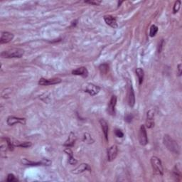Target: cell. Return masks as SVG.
Here are the masks:
<instances>
[{"mask_svg": "<svg viewBox=\"0 0 182 182\" xmlns=\"http://www.w3.org/2000/svg\"><path fill=\"white\" fill-rule=\"evenodd\" d=\"M163 142L166 149L170 151L171 152L176 154V155H179V152H180V147H179L178 143L173 140L169 135H165L164 136Z\"/></svg>", "mask_w": 182, "mask_h": 182, "instance_id": "cell-1", "label": "cell"}, {"mask_svg": "<svg viewBox=\"0 0 182 182\" xmlns=\"http://www.w3.org/2000/svg\"><path fill=\"white\" fill-rule=\"evenodd\" d=\"M24 54V50L22 49H12L3 51L1 56L4 59H14V58H21Z\"/></svg>", "mask_w": 182, "mask_h": 182, "instance_id": "cell-2", "label": "cell"}, {"mask_svg": "<svg viewBox=\"0 0 182 182\" xmlns=\"http://www.w3.org/2000/svg\"><path fill=\"white\" fill-rule=\"evenodd\" d=\"M151 164L155 174H158V175H162L164 169L160 159L156 157V156H152L151 158Z\"/></svg>", "mask_w": 182, "mask_h": 182, "instance_id": "cell-3", "label": "cell"}, {"mask_svg": "<svg viewBox=\"0 0 182 182\" xmlns=\"http://www.w3.org/2000/svg\"><path fill=\"white\" fill-rule=\"evenodd\" d=\"M22 162L26 166H49L51 164V161L47 159H44L39 161H32L26 159H23Z\"/></svg>", "mask_w": 182, "mask_h": 182, "instance_id": "cell-4", "label": "cell"}, {"mask_svg": "<svg viewBox=\"0 0 182 182\" xmlns=\"http://www.w3.org/2000/svg\"><path fill=\"white\" fill-rule=\"evenodd\" d=\"M139 141L140 144L142 146H145L148 143V138L147 134H146V130L145 125H141L140 131H139Z\"/></svg>", "mask_w": 182, "mask_h": 182, "instance_id": "cell-5", "label": "cell"}, {"mask_svg": "<svg viewBox=\"0 0 182 182\" xmlns=\"http://www.w3.org/2000/svg\"><path fill=\"white\" fill-rule=\"evenodd\" d=\"M61 83V79L59 78H50V79H46V78H41L39 81V85H43V86H47V85L59 84Z\"/></svg>", "mask_w": 182, "mask_h": 182, "instance_id": "cell-6", "label": "cell"}, {"mask_svg": "<svg viewBox=\"0 0 182 182\" xmlns=\"http://www.w3.org/2000/svg\"><path fill=\"white\" fill-rule=\"evenodd\" d=\"M155 126V111L150 110L147 112L146 120V127L148 129L152 128Z\"/></svg>", "mask_w": 182, "mask_h": 182, "instance_id": "cell-7", "label": "cell"}, {"mask_svg": "<svg viewBox=\"0 0 182 182\" xmlns=\"http://www.w3.org/2000/svg\"><path fill=\"white\" fill-rule=\"evenodd\" d=\"M100 88L98 85H95L93 83H88L85 87V92L90 94L91 96H95L97 94H98V93L100 92Z\"/></svg>", "mask_w": 182, "mask_h": 182, "instance_id": "cell-8", "label": "cell"}, {"mask_svg": "<svg viewBox=\"0 0 182 182\" xmlns=\"http://www.w3.org/2000/svg\"><path fill=\"white\" fill-rule=\"evenodd\" d=\"M127 100L129 105L130 107H134V105L135 104V95L132 84L129 85L127 92Z\"/></svg>", "mask_w": 182, "mask_h": 182, "instance_id": "cell-9", "label": "cell"}, {"mask_svg": "<svg viewBox=\"0 0 182 182\" xmlns=\"http://www.w3.org/2000/svg\"><path fill=\"white\" fill-rule=\"evenodd\" d=\"M7 125L9 126H12L18 123L25 125V124H26V120H25L24 118L17 117H15V116H9L7 120Z\"/></svg>", "mask_w": 182, "mask_h": 182, "instance_id": "cell-10", "label": "cell"}, {"mask_svg": "<svg viewBox=\"0 0 182 182\" xmlns=\"http://www.w3.org/2000/svg\"><path fill=\"white\" fill-rule=\"evenodd\" d=\"M117 105V97L115 95H113L109 102L108 107V112L110 115H115V107Z\"/></svg>", "mask_w": 182, "mask_h": 182, "instance_id": "cell-11", "label": "cell"}, {"mask_svg": "<svg viewBox=\"0 0 182 182\" xmlns=\"http://www.w3.org/2000/svg\"><path fill=\"white\" fill-rule=\"evenodd\" d=\"M118 149L116 145H113L108 150V160L109 161H113L117 157Z\"/></svg>", "mask_w": 182, "mask_h": 182, "instance_id": "cell-12", "label": "cell"}, {"mask_svg": "<svg viewBox=\"0 0 182 182\" xmlns=\"http://www.w3.org/2000/svg\"><path fill=\"white\" fill-rule=\"evenodd\" d=\"M14 39V34L8 31H4L2 33L1 38H0V44H7L12 41Z\"/></svg>", "mask_w": 182, "mask_h": 182, "instance_id": "cell-13", "label": "cell"}, {"mask_svg": "<svg viewBox=\"0 0 182 182\" xmlns=\"http://www.w3.org/2000/svg\"><path fill=\"white\" fill-rule=\"evenodd\" d=\"M104 20L108 26L113 28V29L117 28V20H116L115 17L111 16V15H106L104 17Z\"/></svg>", "mask_w": 182, "mask_h": 182, "instance_id": "cell-14", "label": "cell"}, {"mask_svg": "<svg viewBox=\"0 0 182 182\" xmlns=\"http://www.w3.org/2000/svg\"><path fill=\"white\" fill-rule=\"evenodd\" d=\"M90 169H91L90 167V166L88 165V164L83 163L78 166H77V167L73 169V170H72L71 173L74 174H81L83 172H84V171L87 170H90Z\"/></svg>", "mask_w": 182, "mask_h": 182, "instance_id": "cell-15", "label": "cell"}, {"mask_svg": "<svg viewBox=\"0 0 182 182\" xmlns=\"http://www.w3.org/2000/svg\"><path fill=\"white\" fill-rule=\"evenodd\" d=\"M72 74L75 75H80V76L83 78H86L88 75V71L85 67H80L73 70L72 71Z\"/></svg>", "mask_w": 182, "mask_h": 182, "instance_id": "cell-16", "label": "cell"}, {"mask_svg": "<svg viewBox=\"0 0 182 182\" xmlns=\"http://www.w3.org/2000/svg\"><path fill=\"white\" fill-rule=\"evenodd\" d=\"M100 123L101 125V128H102L103 134H104V136L105 137L106 140H108V132H109V125H108V122H106L105 120L103 119H101L100 120Z\"/></svg>", "mask_w": 182, "mask_h": 182, "instance_id": "cell-17", "label": "cell"}, {"mask_svg": "<svg viewBox=\"0 0 182 182\" xmlns=\"http://www.w3.org/2000/svg\"><path fill=\"white\" fill-rule=\"evenodd\" d=\"M75 141H76V136H75V134L73 132H70L69 136H68V140L64 143V146H67V147H71L75 145Z\"/></svg>", "mask_w": 182, "mask_h": 182, "instance_id": "cell-18", "label": "cell"}, {"mask_svg": "<svg viewBox=\"0 0 182 182\" xmlns=\"http://www.w3.org/2000/svg\"><path fill=\"white\" fill-rule=\"evenodd\" d=\"M64 151L65 153L67 154V155L69 156V159H68V163L70 164H71V165H75V164H76L78 161L75 159L74 157H73V151L72 150H70V147H67L65 148L64 150Z\"/></svg>", "mask_w": 182, "mask_h": 182, "instance_id": "cell-19", "label": "cell"}, {"mask_svg": "<svg viewBox=\"0 0 182 182\" xmlns=\"http://www.w3.org/2000/svg\"><path fill=\"white\" fill-rule=\"evenodd\" d=\"M136 74L137 75L138 77V80H139V83H140V85H141V83L143 82V80H144V76H145V72H144V70L142 68H138L136 69Z\"/></svg>", "mask_w": 182, "mask_h": 182, "instance_id": "cell-20", "label": "cell"}, {"mask_svg": "<svg viewBox=\"0 0 182 182\" xmlns=\"http://www.w3.org/2000/svg\"><path fill=\"white\" fill-rule=\"evenodd\" d=\"M99 70L102 74H106L109 70V65L108 64H101L99 67Z\"/></svg>", "mask_w": 182, "mask_h": 182, "instance_id": "cell-21", "label": "cell"}, {"mask_svg": "<svg viewBox=\"0 0 182 182\" xmlns=\"http://www.w3.org/2000/svg\"><path fill=\"white\" fill-rule=\"evenodd\" d=\"M83 141L87 144H93L94 142V140H93L92 136H91V135H89L88 133L84 134V136H83Z\"/></svg>", "mask_w": 182, "mask_h": 182, "instance_id": "cell-22", "label": "cell"}, {"mask_svg": "<svg viewBox=\"0 0 182 182\" xmlns=\"http://www.w3.org/2000/svg\"><path fill=\"white\" fill-rule=\"evenodd\" d=\"M12 144H13L14 146H20V147H23V148L30 147V146H31V143L29 142V141H24V142H21L20 144L12 142Z\"/></svg>", "mask_w": 182, "mask_h": 182, "instance_id": "cell-23", "label": "cell"}, {"mask_svg": "<svg viewBox=\"0 0 182 182\" xmlns=\"http://www.w3.org/2000/svg\"><path fill=\"white\" fill-rule=\"evenodd\" d=\"M158 32V27L156 25H152L150 27V36L151 37H154L156 34V33Z\"/></svg>", "mask_w": 182, "mask_h": 182, "instance_id": "cell-24", "label": "cell"}, {"mask_svg": "<svg viewBox=\"0 0 182 182\" xmlns=\"http://www.w3.org/2000/svg\"><path fill=\"white\" fill-rule=\"evenodd\" d=\"M180 7H181V1H176L174 5V8H173L174 14L177 13V12L179 11V9H180Z\"/></svg>", "mask_w": 182, "mask_h": 182, "instance_id": "cell-25", "label": "cell"}, {"mask_svg": "<svg viewBox=\"0 0 182 182\" xmlns=\"http://www.w3.org/2000/svg\"><path fill=\"white\" fill-rule=\"evenodd\" d=\"M173 174H174V177H176H176H179V178L181 177V172H180V171L179 170L177 166H175V167H174L173 169Z\"/></svg>", "mask_w": 182, "mask_h": 182, "instance_id": "cell-26", "label": "cell"}, {"mask_svg": "<svg viewBox=\"0 0 182 182\" xmlns=\"http://www.w3.org/2000/svg\"><path fill=\"white\" fill-rule=\"evenodd\" d=\"M18 181V179H16L14 174H8V176H7V181L12 182V181Z\"/></svg>", "mask_w": 182, "mask_h": 182, "instance_id": "cell-27", "label": "cell"}, {"mask_svg": "<svg viewBox=\"0 0 182 182\" xmlns=\"http://www.w3.org/2000/svg\"><path fill=\"white\" fill-rule=\"evenodd\" d=\"M85 3L95 5V6H98V5L101 4V2L100 1H85Z\"/></svg>", "mask_w": 182, "mask_h": 182, "instance_id": "cell-28", "label": "cell"}, {"mask_svg": "<svg viewBox=\"0 0 182 182\" xmlns=\"http://www.w3.org/2000/svg\"><path fill=\"white\" fill-rule=\"evenodd\" d=\"M164 45V39H161V41L159 43V46H158V52L161 53Z\"/></svg>", "mask_w": 182, "mask_h": 182, "instance_id": "cell-29", "label": "cell"}, {"mask_svg": "<svg viewBox=\"0 0 182 182\" xmlns=\"http://www.w3.org/2000/svg\"><path fill=\"white\" fill-rule=\"evenodd\" d=\"M115 133V135L117 136V137L122 138L124 136V133L120 130H116Z\"/></svg>", "mask_w": 182, "mask_h": 182, "instance_id": "cell-30", "label": "cell"}, {"mask_svg": "<svg viewBox=\"0 0 182 182\" xmlns=\"http://www.w3.org/2000/svg\"><path fill=\"white\" fill-rule=\"evenodd\" d=\"M132 118H133V116L129 114V115H127L125 117V120L127 122H131V121L132 120Z\"/></svg>", "mask_w": 182, "mask_h": 182, "instance_id": "cell-31", "label": "cell"}, {"mask_svg": "<svg viewBox=\"0 0 182 182\" xmlns=\"http://www.w3.org/2000/svg\"><path fill=\"white\" fill-rule=\"evenodd\" d=\"M177 73L179 76H181L182 73V68H181V64H179L177 66Z\"/></svg>", "mask_w": 182, "mask_h": 182, "instance_id": "cell-32", "label": "cell"}]
</instances>
